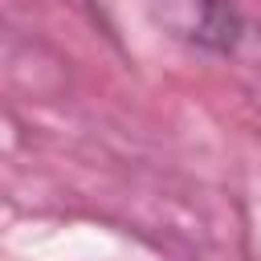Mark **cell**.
<instances>
[{
	"label": "cell",
	"mask_w": 261,
	"mask_h": 261,
	"mask_svg": "<svg viewBox=\"0 0 261 261\" xmlns=\"http://www.w3.org/2000/svg\"><path fill=\"white\" fill-rule=\"evenodd\" d=\"M147 12L167 37L208 53H232L245 37L232 0H147Z\"/></svg>",
	"instance_id": "obj_1"
}]
</instances>
